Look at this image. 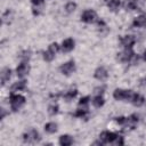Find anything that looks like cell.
I'll use <instances>...</instances> for the list:
<instances>
[{
    "label": "cell",
    "instance_id": "obj_1",
    "mask_svg": "<svg viewBox=\"0 0 146 146\" xmlns=\"http://www.w3.org/2000/svg\"><path fill=\"white\" fill-rule=\"evenodd\" d=\"M9 103H10V107L14 112H17L24 104H25V97L22 95H16V94H11L9 97Z\"/></svg>",
    "mask_w": 146,
    "mask_h": 146
},
{
    "label": "cell",
    "instance_id": "obj_2",
    "mask_svg": "<svg viewBox=\"0 0 146 146\" xmlns=\"http://www.w3.org/2000/svg\"><path fill=\"white\" fill-rule=\"evenodd\" d=\"M135 92L132 90H124V89H115L113 92V97L116 100H125V102H131V98Z\"/></svg>",
    "mask_w": 146,
    "mask_h": 146
},
{
    "label": "cell",
    "instance_id": "obj_3",
    "mask_svg": "<svg viewBox=\"0 0 146 146\" xmlns=\"http://www.w3.org/2000/svg\"><path fill=\"white\" fill-rule=\"evenodd\" d=\"M117 58H119L121 62H125V63H128V62L135 63V62L138 60V56H136V54L132 51V48H130V49H124L122 52L117 54Z\"/></svg>",
    "mask_w": 146,
    "mask_h": 146
},
{
    "label": "cell",
    "instance_id": "obj_4",
    "mask_svg": "<svg viewBox=\"0 0 146 146\" xmlns=\"http://www.w3.org/2000/svg\"><path fill=\"white\" fill-rule=\"evenodd\" d=\"M23 139L25 143H36L40 140V135L35 129H31L23 135Z\"/></svg>",
    "mask_w": 146,
    "mask_h": 146
},
{
    "label": "cell",
    "instance_id": "obj_5",
    "mask_svg": "<svg viewBox=\"0 0 146 146\" xmlns=\"http://www.w3.org/2000/svg\"><path fill=\"white\" fill-rule=\"evenodd\" d=\"M60 72L64 74V75H70L72 74L74 71H75V63L74 60H68L66 63H64L60 67H59Z\"/></svg>",
    "mask_w": 146,
    "mask_h": 146
},
{
    "label": "cell",
    "instance_id": "obj_6",
    "mask_svg": "<svg viewBox=\"0 0 146 146\" xmlns=\"http://www.w3.org/2000/svg\"><path fill=\"white\" fill-rule=\"evenodd\" d=\"M116 133L114 132H111V131H103L100 135H99V139L103 144H108V143H113L116 138Z\"/></svg>",
    "mask_w": 146,
    "mask_h": 146
},
{
    "label": "cell",
    "instance_id": "obj_7",
    "mask_svg": "<svg viewBox=\"0 0 146 146\" xmlns=\"http://www.w3.org/2000/svg\"><path fill=\"white\" fill-rule=\"evenodd\" d=\"M96 19V11L92 9H87L81 15V21L84 23H92Z\"/></svg>",
    "mask_w": 146,
    "mask_h": 146
},
{
    "label": "cell",
    "instance_id": "obj_8",
    "mask_svg": "<svg viewBox=\"0 0 146 146\" xmlns=\"http://www.w3.org/2000/svg\"><path fill=\"white\" fill-rule=\"evenodd\" d=\"M30 72V65L25 62L21 63L17 67H16V74L18 78H24L25 75H27Z\"/></svg>",
    "mask_w": 146,
    "mask_h": 146
},
{
    "label": "cell",
    "instance_id": "obj_9",
    "mask_svg": "<svg viewBox=\"0 0 146 146\" xmlns=\"http://www.w3.org/2000/svg\"><path fill=\"white\" fill-rule=\"evenodd\" d=\"M138 121H139V116L137 114H131L130 116L125 117V122H124L123 125L129 128V129H135V127L137 125Z\"/></svg>",
    "mask_w": 146,
    "mask_h": 146
},
{
    "label": "cell",
    "instance_id": "obj_10",
    "mask_svg": "<svg viewBox=\"0 0 146 146\" xmlns=\"http://www.w3.org/2000/svg\"><path fill=\"white\" fill-rule=\"evenodd\" d=\"M94 76H95L97 80L103 81V80L107 79V76H108V72H107V70H106L104 66H99V67H97V68L95 70Z\"/></svg>",
    "mask_w": 146,
    "mask_h": 146
},
{
    "label": "cell",
    "instance_id": "obj_11",
    "mask_svg": "<svg viewBox=\"0 0 146 146\" xmlns=\"http://www.w3.org/2000/svg\"><path fill=\"white\" fill-rule=\"evenodd\" d=\"M120 41H121V44H122L125 49H130V48H132V46L135 44L136 39H135L132 35H124V36L121 38Z\"/></svg>",
    "mask_w": 146,
    "mask_h": 146
},
{
    "label": "cell",
    "instance_id": "obj_12",
    "mask_svg": "<svg viewBox=\"0 0 146 146\" xmlns=\"http://www.w3.org/2000/svg\"><path fill=\"white\" fill-rule=\"evenodd\" d=\"M74 46H75L74 40L72 38H67L62 43V50L65 51V52H68V51H71V50L74 49Z\"/></svg>",
    "mask_w": 146,
    "mask_h": 146
},
{
    "label": "cell",
    "instance_id": "obj_13",
    "mask_svg": "<svg viewBox=\"0 0 146 146\" xmlns=\"http://www.w3.org/2000/svg\"><path fill=\"white\" fill-rule=\"evenodd\" d=\"M11 78V70L8 68V67H5L2 71H1V84L5 86Z\"/></svg>",
    "mask_w": 146,
    "mask_h": 146
},
{
    "label": "cell",
    "instance_id": "obj_14",
    "mask_svg": "<svg viewBox=\"0 0 146 146\" xmlns=\"http://www.w3.org/2000/svg\"><path fill=\"white\" fill-rule=\"evenodd\" d=\"M131 103H132L135 106L140 107V106H143V105L145 104V97L141 96V95H139V94H133V96H132V98H131Z\"/></svg>",
    "mask_w": 146,
    "mask_h": 146
},
{
    "label": "cell",
    "instance_id": "obj_15",
    "mask_svg": "<svg viewBox=\"0 0 146 146\" xmlns=\"http://www.w3.org/2000/svg\"><path fill=\"white\" fill-rule=\"evenodd\" d=\"M132 25L135 27H145L146 26V16L145 15H139L136 17L132 22Z\"/></svg>",
    "mask_w": 146,
    "mask_h": 146
},
{
    "label": "cell",
    "instance_id": "obj_16",
    "mask_svg": "<svg viewBox=\"0 0 146 146\" xmlns=\"http://www.w3.org/2000/svg\"><path fill=\"white\" fill-rule=\"evenodd\" d=\"M25 88H26V81L22 80V81L15 82V83L10 87V90H11V92H15V91H22V90H24Z\"/></svg>",
    "mask_w": 146,
    "mask_h": 146
},
{
    "label": "cell",
    "instance_id": "obj_17",
    "mask_svg": "<svg viewBox=\"0 0 146 146\" xmlns=\"http://www.w3.org/2000/svg\"><path fill=\"white\" fill-rule=\"evenodd\" d=\"M59 144L62 146H70L73 144V138L70 135H62L59 137Z\"/></svg>",
    "mask_w": 146,
    "mask_h": 146
},
{
    "label": "cell",
    "instance_id": "obj_18",
    "mask_svg": "<svg viewBox=\"0 0 146 146\" xmlns=\"http://www.w3.org/2000/svg\"><path fill=\"white\" fill-rule=\"evenodd\" d=\"M138 6V0H124L123 7L125 10H135Z\"/></svg>",
    "mask_w": 146,
    "mask_h": 146
},
{
    "label": "cell",
    "instance_id": "obj_19",
    "mask_svg": "<svg viewBox=\"0 0 146 146\" xmlns=\"http://www.w3.org/2000/svg\"><path fill=\"white\" fill-rule=\"evenodd\" d=\"M89 114V111H88V107H82V108H78L74 113V116L75 117H80V119H84L87 117Z\"/></svg>",
    "mask_w": 146,
    "mask_h": 146
},
{
    "label": "cell",
    "instance_id": "obj_20",
    "mask_svg": "<svg viewBox=\"0 0 146 146\" xmlns=\"http://www.w3.org/2000/svg\"><path fill=\"white\" fill-rule=\"evenodd\" d=\"M92 104L95 107H102L104 104H105V99L102 95H96L94 98H92Z\"/></svg>",
    "mask_w": 146,
    "mask_h": 146
},
{
    "label": "cell",
    "instance_id": "obj_21",
    "mask_svg": "<svg viewBox=\"0 0 146 146\" xmlns=\"http://www.w3.org/2000/svg\"><path fill=\"white\" fill-rule=\"evenodd\" d=\"M76 95H78V90H76V89H70L68 91H66V92L63 95V97H64V99H65L66 102H70V100H72Z\"/></svg>",
    "mask_w": 146,
    "mask_h": 146
},
{
    "label": "cell",
    "instance_id": "obj_22",
    "mask_svg": "<svg viewBox=\"0 0 146 146\" xmlns=\"http://www.w3.org/2000/svg\"><path fill=\"white\" fill-rule=\"evenodd\" d=\"M57 127H58L57 123H55V122H48V123L44 124V130L48 133H54V132L57 131Z\"/></svg>",
    "mask_w": 146,
    "mask_h": 146
},
{
    "label": "cell",
    "instance_id": "obj_23",
    "mask_svg": "<svg viewBox=\"0 0 146 146\" xmlns=\"http://www.w3.org/2000/svg\"><path fill=\"white\" fill-rule=\"evenodd\" d=\"M106 5L112 11H116L120 7V0H107Z\"/></svg>",
    "mask_w": 146,
    "mask_h": 146
},
{
    "label": "cell",
    "instance_id": "obj_24",
    "mask_svg": "<svg viewBox=\"0 0 146 146\" xmlns=\"http://www.w3.org/2000/svg\"><path fill=\"white\" fill-rule=\"evenodd\" d=\"M75 8H76V3L75 2H73V1H71V2H67L66 5H65V11L66 13H73L74 10H75Z\"/></svg>",
    "mask_w": 146,
    "mask_h": 146
},
{
    "label": "cell",
    "instance_id": "obj_25",
    "mask_svg": "<svg viewBox=\"0 0 146 146\" xmlns=\"http://www.w3.org/2000/svg\"><path fill=\"white\" fill-rule=\"evenodd\" d=\"M55 55H56V54L51 52L50 50H47V51L43 52V59H44L46 62H51V60L55 58Z\"/></svg>",
    "mask_w": 146,
    "mask_h": 146
},
{
    "label": "cell",
    "instance_id": "obj_26",
    "mask_svg": "<svg viewBox=\"0 0 146 146\" xmlns=\"http://www.w3.org/2000/svg\"><path fill=\"white\" fill-rule=\"evenodd\" d=\"M58 111H59L58 105H50V106L48 107V113H49L50 115H56V114L58 113Z\"/></svg>",
    "mask_w": 146,
    "mask_h": 146
},
{
    "label": "cell",
    "instance_id": "obj_27",
    "mask_svg": "<svg viewBox=\"0 0 146 146\" xmlns=\"http://www.w3.org/2000/svg\"><path fill=\"white\" fill-rule=\"evenodd\" d=\"M89 100H90V97H88V96L82 97V98L79 100V106H82V107H88Z\"/></svg>",
    "mask_w": 146,
    "mask_h": 146
},
{
    "label": "cell",
    "instance_id": "obj_28",
    "mask_svg": "<svg viewBox=\"0 0 146 146\" xmlns=\"http://www.w3.org/2000/svg\"><path fill=\"white\" fill-rule=\"evenodd\" d=\"M48 50H50V51L54 52V54H57V51L59 50V46H58L56 42H54V43H51V44L48 47Z\"/></svg>",
    "mask_w": 146,
    "mask_h": 146
},
{
    "label": "cell",
    "instance_id": "obj_29",
    "mask_svg": "<svg viewBox=\"0 0 146 146\" xmlns=\"http://www.w3.org/2000/svg\"><path fill=\"white\" fill-rule=\"evenodd\" d=\"M113 144H115V145H123L124 144V140H123V137L122 136H116V138H115V140L113 141Z\"/></svg>",
    "mask_w": 146,
    "mask_h": 146
},
{
    "label": "cell",
    "instance_id": "obj_30",
    "mask_svg": "<svg viewBox=\"0 0 146 146\" xmlns=\"http://www.w3.org/2000/svg\"><path fill=\"white\" fill-rule=\"evenodd\" d=\"M115 121H116L119 124L123 125V124H124V122H125V116H119V117H116V119H115Z\"/></svg>",
    "mask_w": 146,
    "mask_h": 146
},
{
    "label": "cell",
    "instance_id": "obj_31",
    "mask_svg": "<svg viewBox=\"0 0 146 146\" xmlns=\"http://www.w3.org/2000/svg\"><path fill=\"white\" fill-rule=\"evenodd\" d=\"M43 1H44V0H31V2H32L34 6H39V5H41Z\"/></svg>",
    "mask_w": 146,
    "mask_h": 146
},
{
    "label": "cell",
    "instance_id": "obj_32",
    "mask_svg": "<svg viewBox=\"0 0 146 146\" xmlns=\"http://www.w3.org/2000/svg\"><path fill=\"white\" fill-rule=\"evenodd\" d=\"M143 59L146 62V49L144 50V52H143Z\"/></svg>",
    "mask_w": 146,
    "mask_h": 146
}]
</instances>
